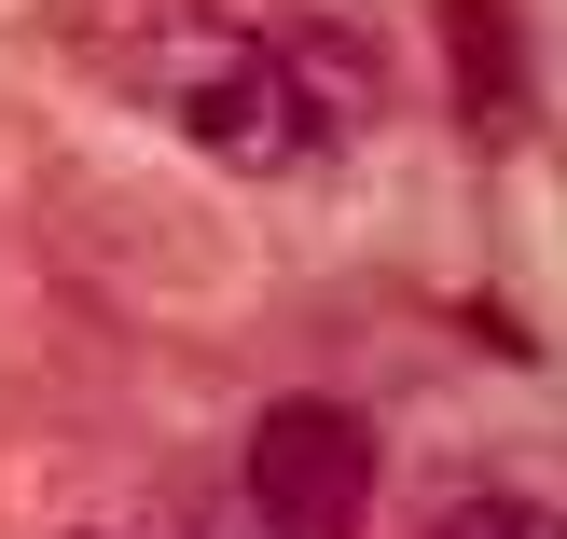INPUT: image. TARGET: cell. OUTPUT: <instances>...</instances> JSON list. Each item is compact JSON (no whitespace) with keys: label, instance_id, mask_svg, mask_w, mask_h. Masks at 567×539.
Wrapping results in <instances>:
<instances>
[{"label":"cell","instance_id":"1","mask_svg":"<svg viewBox=\"0 0 567 539\" xmlns=\"http://www.w3.org/2000/svg\"><path fill=\"white\" fill-rule=\"evenodd\" d=\"M138 111H153L181 153L236 166V180H277V166H305V111H291V70H277V42L249 14H153L138 28Z\"/></svg>","mask_w":567,"mask_h":539},{"label":"cell","instance_id":"2","mask_svg":"<svg viewBox=\"0 0 567 539\" xmlns=\"http://www.w3.org/2000/svg\"><path fill=\"white\" fill-rule=\"evenodd\" d=\"M249 512H264V539H360L374 526V429L347 402H264Z\"/></svg>","mask_w":567,"mask_h":539},{"label":"cell","instance_id":"3","mask_svg":"<svg viewBox=\"0 0 567 539\" xmlns=\"http://www.w3.org/2000/svg\"><path fill=\"white\" fill-rule=\"evenodd\" d=\"M277 70H291L305 153H332V138H360V125H374V97H388L374 42H347V28H291V42H277Z\"/></svg>","mask_w":567,"mask_h":539},{"label":"cell","instance_id":"4","mask_svg":"<svg viewBox=\"0 0 567 539\" xmlns=\"http://www.w3.org/2000/svg\"><path fill=\"white\" fill-rule=\"evenodd\" d=\"M430 539H567L554 498H526V485H471V498H443Z\"/></svg>","mask_w":567,"mask_h":539},{"label":"cell","instance_id":"5","mask_svg":"<svg viewBox=\"0 0 567 539\" xmlns=\"http://www.w3.org/2000/svg\"><path fill=\"white\" fill-rule=\"evenodd\" d=\"M457 42H471V125L513 111V70H498V0H457Z\"/></svg>","mask_w":567,"mask_h":539}]
</instances>
